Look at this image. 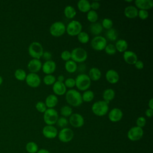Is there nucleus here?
I'll list each match as a JSON object with an SVG mask.
<instances>
[{
    "mask_svg": "<svg viewBox=\"0 0 153 153\" xmlns=\"http://www.w3.org/2000/svg\"><path fill=\"white\" fill-rule=\"evenodd\" d=\"M145 115L148 118H151L152 117V115H153V109H150V108H148L145 111Z\"/></svg>",
    "mask_w": 153,
    "mask_h": 153,
    "instance_id": "obj_50",
    "label": "nucleus"
},
{
    "mask_svg": "<svg viewBox=\"0 0 153 153\" xmlns=\"http://www.w3.org/2000/svg\"><path fill=\"white\" fill-rule=\"evenodd\" d=\"M66 32L65 25L60 21L55 22L50 27V33L54 37H59L63 35Z\"/></svg>",
    "mask_w": 153,
    "mask_h": 153,
    "instance_id": "obj_8",
    "label": "nucleus"
},
{
    "mask_svg": "<svg viewBox=\"0 0 153 153\" xmlns=\"http://www.w3.org/2000/svg\"><path fill=\"white\" fill-rule=\"evenodd\" d=\"M94 97V92L91 90H87L84 91L82 94V102H90L93 100Z\"/></svg>",
    "mask_w": 153,
    "mask_h": 153,
    "instance_id": "obj_31",
    "label": "nucleus"
},
{
    "mask_svg": "<svg viewBox=\"0 0 153 153\" xmlns=\"http://www.w3.org/2000/svg\"><path fill=\"white\" fill-rule=\"evenodd\" d=\"M88 76H89L91 81H97L101 78L102 73L99 69L96 67H93L90 69Z\"/></svg>",
    "mask_w": 153,
    "mask_h": 153,
    "instance_id": "obj_24",
    "label": "nucleus"
},
{
    "mask_svg": "<svg viewBox=\"0 0 153 153\" xmlns=\"http://www.w3.org/2000/svg\"><path fill=\"white\" fill-rule=\"evenodd\" d=\"M26 84L32 88H36L39 86L41 79L40 76L36 73H29L26 77Z\"/></svg>",
    "mask_w": 153,
    "mask_h": 153,
    "instance_id": "obj_12",
    "label": "nucleus"
},
{
    "mask_svg": "<svg viewBox=\"0 0 153 153\" xmlns=\"http://www.w3.org/2000/svg\"><path fill=\"white\" fill-rule=\"evenodd\" d=\"M53 91L54 93L57 96H62L66 92V87L63 82L56 81L53 85Z\"/></svg>",
    "mask_w": 153,
    "mask_h": 153,
    "instance_id": "obj_21",
    "label": "nucleus"
},
{
    "mask_svg": "<svg viewBox=\"0 0 153 153\" xmlns=\"http://www.w3.org/2000/svg\"><path fill=\"white\" fill-rule=\"evenodd\" d=\"M44 83L47 85H51L54 84L56 81V78L55 76L52 74L50 75H46L43 78Z\"/></svg>",
    "mask_w": 153,
    "mask_h": 153,
    "instance_id": "obj_37",
    "label": "nucleus"
},
{
    "mask_svg": "<svg viewBox=\"0 0 153 153\" xmlns=\"http://www.w3.org/2000/svg\"><path fill=\"white\" fill-rule=\"evenodd\" d=\"M137 16H139V17L141 20H146L149 16V13L147 10H138Z\"/></svg>",
    "mask_w": 153,
    "mask_h": 153,
    "instance_id": "obj_45",
    "label": "nucleus"
},
{
    "mask_svg": "<svg viewBox=\"0 0 153 153\" xmlns=\"http://www.w3.org/2000/svg\"><path fill=\"white\" fill-rule=\"evenodd\" d=\"M134 66L137 69H142L144 66L143 62L142 60H137V62L134 63Z\"/></svg>",
    "mask_w": 153,
    "mask_h": 153,
    "instance_id": "obj_49",
    "label": "nucleus"
},
{
    "mask_svg": "<svg viewBox=\"0 0 153 153\" xmlns=\"http://www.w3.org/2000/svg\"><path fill=\"white\" fill-rule=\"evenodd\" d=\"M146 123V119L145 117H139L136 120V125H137L136 126L142 128L145 126Z\"/></svg>",
    "mask_w": 153,
    "mask_h": 153,
    "instance_id": "obj_46",
    "label": "nucleus"
},
{
    "mask_svg": "<svg viewBox=\"0 0 153 153\" xmlns=\"http://www.w3.org/2000/svg\"><path fill=\"white\" fill-rule=\"evenodd\" d=\"M148 107L150 109H153V99L151 98L148 102Z\"/></svg>",
    "mask_w": 153,
    "mask_h": 153,
    "instance_id": "obj_52",
    "label": "nucleus"
},
{
    "mask_svg": "<svg viewBox=\"0 0 153 153\" xmlns=\"http://www.w3.org/2000/svg\"><path fill=\"white\" fill-rule=\"evenodd\" d=\"M134 4L137 8L147 11L153 7V1L152 0H136L134 1Z\"/></svg>",
    "mask_w": 153,
    "mask_h": 153,
    "instance_id": "obj_20",
    "label": "nucleus"
},
{
    "mask_svg": "<svg viewBox=\"0 0 153 153\" xmlns=\"http://www.w3.org/2000/svg\"><path fill=\"white\" fill-rule=\"evenodd\" d=\"M68 122L72 127L79 128L84 125V119L80 114L74 113L69 117Z\"/></svg>",
    "mask_w": 153,
    "mask_h": 153,
    "instance_id": "obj_13",
    "label": "nucleus"
},
{
    "mask_svg": "<svg viewBox=\"0 0 153 153\" xmlns=\"http://www.w3.org/2000/svg\"><path fill=\"white\" fill-rule=\"evenodd\" d=\"M65 70L69 73H74L78 69V65L76 63L72 60L66 61L65 63Z\"/></svg>",
    "mask_w": 153,
    "mask_h": 153,
    "instance_id": "obj_29",
    "label": "nucleus"
},
{
    "mask_svg": "<svg viewBox=\"0 0 153 153\" xmlns=\"http://www.w3.org/2000/svg\"><path fill=\"white\" fill-rule=\"evenodd\" d=\"M104 50L105 51V53L108 55H114L116 53L117 51L115 45L112 44H107Z\"/></svg>",
    "mask_w": 153,
    "mask_h": 153,
    "instance_id": "obj_40",
    "label": "nucleus"
},
{
    "mask_svg": "<svg viewBox=\"0 0 153 153\" xmlns=\"http://www.w3.org/2000/svg\"><path fill=\"white\" fill-rule=\"evenodd\" d=\"M77 7L82 13H87L91 10L90 2L87 0H79L77 3Z\"/></svg>",
    "mask_w": 153,
    "mask_h": 153,
    "instance_id": "obj_26",
    "label": "nucleus"
},
{
    "mask_svg": "<svg viewBox=\"0 0 153 153\" xmlns=\"http://www.w3.org/2000/svg\"><path fill=\"white\" fill-rule=\"evenodd\" d=\"M26 72L22 69H17L14 72L15 78L19 81H23L26 77Z\"/></svg>",
    "mask_w": 153,
    "mask_h": 153,
    "instance_id": "obj_38",
    "label": "nucleus"
},
{
    "mask_svg": "<svg viewBox=\"0 0 153 153\" xmlns=\"http://www.w3.org/2000/svg\"><path fill=\"white\" fill-rule=\"evenodd\" d=\"M26 149L29 153H36L38 151V146L36 143L29 142L26 145Z\"/></svg>",
    "mask_w": 153,
    "mask_h": 153,
    "instance_id": "obj_36",
    "label": "nucleus"
},
{
    "mask_svg": "<svg viewBox=\"0 0 153 153\" xmlns=\"http://www.w3.org/2000/svg\"><path fill=\"white\" fill-rule=\"evenodd\" d=\"M63 83L66 88H72L75 86V80L72 78H68L65 79Z\"/></svg>",
    "mask_w": 153,
    "mask_h": 153,
    "instance_id": "obj_43",
    "label": "nucleus"
},
{
    "mask_svg": "<svg viewBox=\"0 0 153 153\" xmlns=\"http://www.w3.org/2000/svg\"><path fill=\"white\" fill-rule=\"evenodd\" d=\"M105 77L107 81L112 84H116L120 79L118 73L114 69H109L105 74Z\"/></svg>",
    "mask_w": 153,
    "mask_h": 153,
    "instance_id": "obj_18",
    "label": "nucleus"
},
{
    "mask_svg": "<svg viewBox=\"0 0 153 153\" xmlns=\"http://www.w3.org/2000/svg\"><path fill=\"white\" fill-rule=\"evenodd\" d=\"M60 114L66 118L70 117L72 114V109L70 106L64 105L60 108Z\"/></svg>",
    "mask_w": 153,
    "mask_h": 153,
    "instance_id": "obj_34",
    "label": "nucleus"
},
{
    "mask_svg": "<svg viewBox=\"0 0 153 153\" xmlns=\"http://www.w3.org/2000/svg\"><path fill=\"white\" fill-rule=\"evenodd\" d=\"M115 93L112 88H107L103 93V100L109 104V103L115 98Z\"/></svg>",
    "mask_w": 153,
    "mask_h": 153,
    "instance_id": "obj_27",
    "label": "nucleus"
},
{
    "mask_svg": "<svg viewBox=\"0 0 153 153\" xmlns=\"http://www.w3.org/2000/svg\"><path fill=\"white\" fill-rule=\"evenodd\" d=\"M87 19L88 22L91 23L96 22L98 19V14L96 11L90 10L89 11L87 12Z\"/></svg>",
    "mask_w": 153,
    "mask_h": 153,
    "instance_id": "obj_33",
    "label": "nucleus"
},
{
    "mask_svg": "<svg viewBox=\"0 0 153 153\" xmlns=\"http://www.w3.org/2000/svg\"><path fill=\"white\" fill-rule=\"evenodd\" d=\"M58 98L57 96L55 94H50L48 95L45 100V104L48 108H54L57 104L58 103Z\"/></svg>",
    "mask_w": 153,
    "mask_h": 153,
    "instance_id": "obj_23",
    "label": "nucleus"
},
{
    "mask_svg": "<svg viewBox=\"0 0 153 153\" xmlns=\"http://www.w3.org/2000/svg\"><path fill=\"white\" fill-rule=\"evenodd\" d=\"M71 60L75 63H82L86 60L88 57L87 51L81 47L74 48L71 52Z\"/></svg>",
    "mask_w": 153,
    "mask_h": 153,
    "instance_id": "obj_4",
    "label": "nucleus"
},
{
    "mask_svg": "<svg viewBox=\"0 0 153 153\" xmlns=\"http://www.w3.org/2000/svg\"><path fill=\"white\" fill-rule=\"evenodd\" d=\"M74 136V134L73 131L68 127L62 128L58 133L59 139L63 143H67L71 141Z\"/></svg>",
    "mask_w": 153,
    "mask_h": 153,
    "instance_id": "obj_11",
    "label": "nucleus"
},
{
    "mask_svg": "<svg viewBox=\"0 0 153 153\" xmlns=\"http://www.w3.org/2000/svg\"><path fill=\"white\" fill-rule=\"evenodd\" d=\"M89 29L90 32L93 35L95 36H98L102 33L103 30V27L100 23L95 22V23H91L90 25Z\"/></svg>",
    "mask_w": 153,
    "mask_h": 153,
    "instance_id": "obj_25",
    "label": "nucleus"
},
{
    "mask_svg": "<svg viewBox=\"0 0 153 153\" xmlns=\"http://www.w3.org/2000/svg\"><path fill=\"white\" fill-rule=\"evenodd\" d=\"M82 29V24L78 20L71 21L66 26V32L67 33L72 36H77L81 31Z\"/></svg>",
    "mask_w": 153,
    "mask_h": 153,
    "instance_id": "obj_7",
    "label": "nucleus"
},
{
    "mask_svg": "<svg viewBox=\"0 0 153 153\" xmlns=\"http://www.w3.org/2000/svg\"><path fill=\"white\" fill-rule=\"evenodd\" d=\"M28 52L29 55L33 57V59H39L42 57L44 53L43 47L39 42H33L29 46Z\"/></svg>",
    "mask_w": 153,
    "mask_h": 153,
    "instance_id": "obj_5",
    "label": "nucleus"
},
{
    "mask_svg": "<svg viewBox=\"0 0 153 153\" xmlns=\"http://www.w3.org/2000/svg\"><path fill=\"white\" fill-rule=\"evenodd\" d=\"M114 45L115 47L116 50L120 53H124V51H127V49L128 48L127 42L123 39H118L116 42L115 45Z\"/></svg>",
    "mask_w": 153,
    "mask_h": 153,
    "instance_id": "obj_28",
    "label": "nucleus"
},
{
    "mask_svg": "<svg viewBox=\"0 0 153 153\" xmlns=\"http://www.w3.org/2000/svg\"><path fill=\"white\" fill-rule=\"evenodd\" d=\"M64 14L67 19H72L75 17L76 14V11L74 7H73L72 6L67 5L64 9Z\"/></svg>",
    "mask_w": 153,
    "mask_h": 153,
    "instance_id": "obj_30",
    "label": "nucleus"
},
{
    "mask_svg": "<svg viewBox=\"0 0 153 153\" xmlns=\"http://www.w3.org/2000/svg\"><path fill=\"white\" fill-rule=\"evenodd\" d=\"M2 81H3L2 78L1 77V76H0V85H1V84L2 83Z\"/></svg>",
    "mask_w": 153,
    "mask_h": 153,
    "instance_id": "obj_54",
    "label": "nucleus"
},
{
    "mask_svg": "<svg viewBox=\"0 0 153 153\" xmlns=\"http://www.w3.org/2000/svg\"><path fill=\"white\" fill-rule=\"evenodd\" d=\"M35 108L36 110L41 113H44L47 109L45 103L42 101L38 102L35 105Z\"/></svg>",
    "mask_w": 153,
    "mask_h": 153,
    "instance_id": "obj_42",
    "label": "nucleus"
},
{
    "mask_svg": "<svg viewBox=\"0 0 153 153\" xmlns=\"http://www.w3.org/2000/svg\"><path fill=\"white\" fill-rule=\"evenodd\" d=\"M36 153H50V152L45 149H41L38 150Z\"/></svg>",
    "mask_w": 153,
    "mask_h": 153,
    "instance_id": "obj_53",
    "label": "nucleus"
},
{
    "mask_svg": "<svg viewBox=\"0 0 153 153\" xmlns=\"http://www.w3.org/2000/svg\"><path fill=\"white\" fill-rule=\"evenodd\" d=\"M143 136V130L142 128L137 126L132 127L127 132V137L131 141H137Z\"/></svg>",
    "mask_w": 153,
    "mask_h": 153,
    "instance_id": "obj_10",
    "label": "nucleus"
},
{
    "mask_svg": "<svg viewBox=\"0 0 153 153\" xmlns=\"http://www.w3.org/2000/svg\"><path fill=\"white\" fill-rule=\"evenodd\" d=\"M42 57H43L44 59L46 60V61L50 60L51 59V57H52V54L50 51H44Z\"/></svg>",
    "mask_w": 153,
    "mask_h": 153,
    "instance_id": "obj_48",
    "label": "nucleus"
},
{
    "mask_svg": "<svg viewBox=\"0 0 153 153\" xmlns=\"http://www.w3.org/2000/svg\"><path fill=\"white\" fill-rule=\"evenodd\" d=\"M123 116V111L118 108H114L112 109L108 114L109 120L113 123L120 121Z\"/></svg>",
    "mask_w": 153,
    "mask_h": 153,
    "instance_id": "obj_15",
    "label": "nucleus"
},
{
    "mask_svg": "<svg viewBox=\"0 0 153 153\" xmlns=\"http://www.w3.org/2000/svg\"><path fill=\"white\" fill-rule=\"evenodd\" d=\"M126 2H133V1H127Z\"/></svg>",
    "mask_w": 153,
    "mask_h": 153,
    "instance_id": "obj_55",
    "label": "nucleus"
},
{
    "mask_svg": "<svg viewBox=\"0 0 153 153\" xmlns=\"http://www.w3.org/2000/svg\"><path fill=\"white\" fill-rule=\"evenodd\" d=\"M106 36L109 41H115L118 38V32L114 28L109 29L106 31Z\"/></svg>",
    "mask_w": 153,
    "mask_h": 153,
    "instance_id": "obj_32",
    "label": "nucleus"
},
{
    "mask_svg": "<svg viewBox=\"0 0 153 153\" xmlns=\"http://www.w3.org/2000/svg\"><path fill=\"white\" fill-rule=\"evenodd\" d=\"M59 118L57 111L54 108H47L44 112L43 120L47 125L53 126Z\"/></svg>",
    "mask_w": 153,
    "mask_h": 153,
    "instance_id": "obj_6",
    "label": "nucleus"
},
{
    "mask_svg": "<svg viewBox=\"0 0 153 153\" xmlns=\"http://www.w3.org/2000/svg\"><path fill=\"white\" fill-rule=\"evenodd\" d=\"M75 80V86L80 91H86L91 85V79L88 75L85 74H79Z\"/></svg>",
    "mask_w": 153,
    "mask_h": 153,
    "instance_id": "obj_3",
    "label": "nucleus"
},
{
    "mask_svg": "<svg viewBox=\"0 0 153 153\" xmlns=\"http://www.w3.org/2000/svg\"><path fill=\"white\" fill-rule=\"evenodd\" d=\"M65 99L67 103L74 107L80 106L82 103V94L75 89H70L65 93Z\"/></svg>",
    "mask_w": 153,
    "mask_h": 153,
    "instance_id": "obj_1",
    "label": "nucleus"
},
{
    "mask_svg": "<svg viewBox=\"0 0 153 153\" xmlns=\"http://www.w3.org/2000/svg\"><path fill=\"white\" fill-rule=\"evenodd\" d=\"M42 134L47 139H54L58 134L57 129L53 126L46 125L43 127Z\"/></svg>",
    "mask_w": 153,
    "mask_h": 153,
    "instance_id": "obj_14",
    "label": "nucleus"
},
{
    "mask_svg": "<svg viewBox=\"0 0 153 153\" xmlns=\"http://www.w3.org/2000/svg\"><path fill=\"white\" fill-rule=\"evenodd\" d=\"M77 38L79 42L82 44H87L90 40V36L88 34L84 31H81L77 35Z\"/></svg>",
    "mask_w": 153,
    "mask_h": 153,
    "instance_id": "obj_35",
    "label": "nucleus"
},
{
    "mask_svg": "<svg viewBox=\"0 0 153 153\" xmlns=\"http://www.w3.org/2000/svg\"><path fill=\"white\" fill-rule=\"evenodd\" d=\"M68 123H69L68 120H67L66 118L64 117H61L58 118L56 122V124L58 127H59L60 128H63L66 127V126L68 124Z\"/></svg>",
    "mask_w": 153,
    "mask_h": 153,
    "instance_id": "obj_41",
    "label": "nucleus"
},
{
    "mask_svg": "<svg viewBox=\"0 0 153 153\" xmlns=\"http://www.w3.org/2000/svg\"><path fill=\"white\" fill-rule=\"evenodd\" d=\"M42 63L39 59H32L27 64V68L31 73H37L42 68Z\"/></svg>",
    "mask_w": 153,
    "mask_h": 153,
    "instance_id": "obj_17",
    "label": "nucleus"
},
{
    "mask_svg": "<svg viewBox=\"0 0 153 153\" xmlns=\"http://www.w3.org/2000/svg\"><path fill=\"white\" fill-rule=\"evenodd\" d=\"M107 45V41L105 37L98 35L95 36L91 41V46L96 51H102Z\"/></svg>",
    "mask_w": 153,
    "mask_h": 153,
    "instance_id": "obj_9",
    "label": "nucleus"
},
{
    "mask_svg": "<svg viewBox=\"0 0 153 153\" xmlns=\"http://www.w3.org/2000/svg\"><path fill=\"white\" fill-rule=\"evenodd\" d=\"M109 110L108 103L104 100L95 102L91 106L93 113L98 117H102L106 115Z\"/></svg>",
    "mask_w": 153,
    "mask_h": 153,
    "instance_id": "obj_2",
    "label": "nucleus"
},
{
    "mask_svg": "<svg viewBox=\"0 0 153 153\" xmlns=\"http://www.w3.org/2000/svg\"><path fill=\"white\" fill-rule=\"evenodd\" d=\"M123 59L124 61L129 65H134V63L138 60L136 54L134 51L130 50L126 51L124 52Z\"/></svg>",
    "mask_w": 153,
    "mask_h": 153,
    "instance_id": "obj_19",
    "label": "nucleus"
},
{
    "mask_svg": "<svg viewBox=\"0 0 153 153\" xmlns=\"http://www.w3.org/2000/svg\"><path fill=\"white\" fill-rule=\"evenodd\" d=\"M41 69L46 75L52 74L56 69V63L52 60L45 61L42 65Z\"/></svg>",
    "mask_w": 153,
    "mask_h": 153,
    "instance_id": "obj_16",
    "label": "nucleus"
},
{
    "mask_svg": "<svg viewBox=\"0 0 153 153\" xmlns=\"http://www.w3.org/2000/svg\"><path fill=\"white\" fill-rule=\"evenodd\" d=\"M124 14V16L128 19H134L138 15V10L134 6L129 5L125 8Z\"/></svg>",
    "mask_w": 153,
    "mask_h": 153,
    "instance_id": "obj_22",
    "label": "nucleus"
},
{
    "mask_svg": "<svg viewBox=\"0 0 153 153\" xmlns=\"http://www.w3.org/2000/svg\"><path fill=\"white\" fill-rule=\"evenodd\" d=\"M100 3L98 1H93L91 3H90V7L91 9H92V10L96 11L97 10H98L100 8Z\"/></svg>",
    "mask_w": 153,
    "mask_h": 153,
    "instance_id": "obj_47",
    "label": "nucleus"
},
{
    "mask_svg": "<svg viewBox=\"0 0 153 153\" xmlns=\"http://www.w3.org/2000/svg\"><path fill=\"white\" fill-rule=\"evenodd\" d=\"M101 25H102L103 28H105V29L108 30L109 29L112 28L113 22L109 18H105L103 19Z\"/></svg>",
    "mask_w": 153,
    "mask_h": 153,
    "instance_id": "obj_39",
    "label": "nucleus"
},
{
    "mask_svg": "<svg viewBox=\"0 0 153 153\" xmlns=\"http://www.w3.org/2000/svg\"><path fill=\"white\" fill-rule=\"evenodd\" d=\"M60 57L65 62L71 60V52L68 50H65L62 51L60 54Z\"/></svg>",
    "mask_w": 153,
    "mask_h": 153,
    "instance_id": "obj_44",
    "label": "nucleus"
},
{
    "mask_svg": "<svg viewBox=\"0 0 153 153\" xmlns=\"http://www.w3.org/2000/svg\"><path fill=\"white\" fill-rule=\"evenodd\" d=\"M65 81V76L63 75H60L57 77V81L60 82H63Z\"/></svg>",
    "mask_w": 153,
    "mask_h": 153,
    "instance_id": "obj_51",
    "label": "nucleus"
}]
</instances>
